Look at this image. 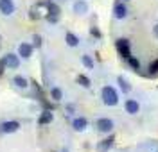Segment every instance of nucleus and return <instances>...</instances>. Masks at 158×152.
Masks as SVG:
<instances>
[{
	"label": "nucleus",
	"instance_id": "f257e3e1",
	"mask_svg": "<svg viewBox=\"0 0 158 152\" xmlns=\"http://www.w3.org/2000/svg\"><path fill=\"white\" fill-rule=\"evenodd\" d=\"M101 99H102V102H104L106 106H117L118 104V93H117L115 88L104 86V88L101 90Z\"/></svg>",
	"mask_w": 158,
	"mask_h": 152
},
{
	"label": "nucleus",
	"instance_id": "f03ea898",
	"mask_svg": "<svg viewBox=\"0 0 158 152\" xmlns=\"http://www.w3.org/2000/svg\"><path fill=\"white\" fill-rule=\"evenodd\" d=\"M115 47H117V52L122 56V57H126L128 59L129 56H131V45H129V41L126 38H120V40L115 41Z\"/></svg>",
	"mask_w": 158,
	"mask_h": 152
},
{
	"label": "nucleus",
	"instance_id": "7ed1b4c3",
	"mask_svg": "<svg viewBox=\"0 0 158 152\" xmlns=\"http://www.w3.org/2000/svg\"><path fill=\"white\" fill-rule=\"evenodd\" d=\"M18 129H20V122H16V120H7V122H4V123L0 125V132H4V134L16 132Z\"/></svg>",
	"mask_w": 158,
	"mask_h": 152
},
{
	"label": "nucleus",
	"instance_id": "20e7f679",
	"mask_svg": "<svg viewBox=\"0 0 158 152\" xmlns=\"http://www.w3.org/2000/svg\"><path fill=\"white\" fill-rule=\"evenodd\" d=\"M95 127H97V131L101 132H111L113 131V122L110 120V118H99L97 122H95Z\"/></svg>",
	"mask_w": 158,
	"mask_h": 152
},
{
	"label": "nucleus",
	"instance_id": "39448f33",
	"mask_svg": "<svg viewBox=\"0 0 158 152\" xmlns=\"http://www.w3.org/2000/svg\"><path fill=\"white\" fill-rule=\"evenodd\" d=\"M47 6H49V14H47V20H49L50 23H56V21L59 20V14H61V11H59V6L52 4V2H49Z\"/></svg>",
	"mask_w": 158,
	"mask_h": 152
},
{
	"label": "nucleus",
	"instance_id": "423d86ee",
	"mask_svg": "<svg viewBox=\"0 0 158 152\" xmlns=\"http://www.w3.org/2000/svg\"><path fill=\"white\" fill-rule=\"evenodd\" d=\"M126 14H128V7L124 6V2H115V6H113V16L117 20H122V18H126Z\"/></svg>",
	"mask_w": 158,
	"mask_h": 152
},
{
	"label": "nucleus",
	"instance_id": "0eeeda50",
	"mask_svg": "<svg viewBox=\"0 0 158 152\" xmlns=\"http://www.w3.org/2000/svg\"><path fill=\"white\" fill-rule=\"evenodd\" d=\"M0 11H2V14L11 16L15 13V2L13 0H0Z\"/></svg>",
	"mask_w": 158,
	"mask_h": 152
},
{
	"label": "nucleus",
	"instance_id": "6e6552de",
	"mask_svg": "<svg viewBox=\"0 0 158 152\" xmlns=\"http://www.w3.org/2000/svg\"><path fill=\"white\" fill-rule=\"evenodd\" d=\"M4 61H6V66L7 68H13V70H16L20 66V59L16 54H6L4 56Z\"/></svg>",
	"mask_w": 158,
	"mask_h": 152
},
{
	"label": "nucleus",
	"instance_id": "1a4fd4ad",
	"mask_svg": "<svg viewBox=\"0 0 158 152\" xmlns=\"http://www.w3.org/2000/svg\"><path fill=\"white\" fill-rule=\"evenodd\" d=\"M72 127H74V131H85L86 127H88V120L86 118H83V116H77V118H74V122H72Z\"/></svg>",
	"mask_w": 158,
	"mask_h": 152
},
{
	"label": "nucleus",
	"instance_id": "9d476101",
	"mask_svg": "<svg viewBox=\"0 0 158 152\" xmlns=\"http://www.w3.org/2000/svg\"><path fill=\"white\" fill-rule=\"evenodd\" d=\"M113 142H115V136H108V138H104L102 142H99L95 149H97V152H106L110 147L113 145Z\"/></svg>",
	"mask_w": 158,
	"mask_h": 152
},
{
	"label": "nucleus",
	"instance_id": "9b49d317",
	"mask_svg": "<svg viewBox=\"0 0 158 152\" xmlns=\"http://www.w3.org/2000/svg\"><path fill=\"white\" fill-rule=\"evenodd\" d=\"M18 56L23 57V59L31 57V56H32V45H31V43H22L18 47Z\"/></svg>",
	"mask_w": 158,
	"mask_h": 152
},
{
	"label": "nucleus",
	"instance_id": "f8f14e48",
	"mask_svg": "<svg viewBox=\"0 0 158 152\" xmlns=\"http://www.w3.org/2000/svg\"><path fill=\"white\" fill-rule=\"evenodd\" d=\"M124 107H126V111H128L129 115H137L138 109H140L138 102L133 100V99H128V100H126V104H124Z\"/></svg>",
	"mask_w": 158,
	"mask_h": 152
},
{
	"label": "nucleus",
	"instance_id": "ddd939ff",
	"mask_svg": "<svg viewBox=\"0 0 158 152\" xmlns=\"http://www.w3.org/2000/svg\"><path fill=\"white\" fill-rule=\"evenodd\" d=\"M13 84H15L16 88H20V90H25V88L29 86V81H27L23 75H16V77H13Z\"/></svg>",
	"mask_w": 158,
	"mask_h": 152
},
{
	"label": "nucleus",
	"instance_id": "4468645a",
	"mask_svg": "<svg viewBox=\"0 0 158 152\" xmlns=\"http://www.w3.org/2000/svg\"><path fill=\"white\" fill-rule=\"evenodd\" d=\"M52 120H54V115H52L50 111H43L41 115H40L38 123H40V125H45V123H50Z\"/></svg>",
	"mask_w": 158,
	"mask_h": 152
},
{
	"label": "nucleus",
	"instance_id": "2eb2a0df",
	"mask_svg": "<svg viewBox=\"0 0 158 152\" xmlns=\"http://www.w3.org/2000/svg\"><path fill=\"white\" fill-rule=\"evenodd\" d=\"M74 13H77V14H85V13H88V6H86V2L77 0V2L74 4Z\"/></svg>",
	"mask_w": 158,
	"mask_h": 152
},
{
	"label": "nucleus",
	"instance_id": "dca6fc26",
	"mask_svg": "<svg viewBox=\"0 0 158 152\" xmlns=\"http://www.w3.org/2000/svg\"><path fill=\"white\" fill-rule=\"evenodd\" d=\"M65 41H67V45H69V47H77V45H79V38L76 36V34H72V32H67Z\"/></svg>",
	"mask_w": 158,
	"mask_h": 152
},
{
	"label": "nucleus",
	"instance_id": "f3484780",
	"mask_svg": "<svg viewBox=\"0 0 158 152\" xmlns=\"http://www.w3.org/2000/svg\"><path fill=\"white\" fill-rule=\"evenodd\" d=\"M50 97H52V100L59 102L63 99V91L59 90V88H52V90H50Z\"/></svg>",
	"mask_w": 158,
	"mask_h": 152
},
{
	"label": "nucleus",
	"instance_id": "a211bd4d",
	"mask_svg": "<svg viewBox=\"0 0 158 152\" xmlns=\"http://www.w3.org/2000/svg\"><path fill=\"white\" fill-rule=\"evenodd\" d=\"M77 84H81L83 88H90V79L86 77V75H77Z\"/></svg>",
	"mask_w": 158,
	"mask_h": 152
},
{
	"label": "nucleus",
	"instance_id": "6ab92c4d",
	"mask_svg": "<svg viewBox=\"0 0 158 152\" xmlns=\"http://www.w3.org/2000/svg\"><path fill=\"white\" fill-rule=\"evenodd\" d=\"M117 81H118V84H120V90L124 91V93H128V91L131 90V86H129V84H128V81H126L124 77H118Z\"/></svg>",
	"mask_w": 158,
	"mask_h": 152
},
{
	"label": "nucleus",
	"instance_id": "aec40b11",
	"mask_svg": "<svg viewBox=\"0 0 158 152\" xmlns=\"http://www.w3.org/2000/svg\"><path fill=\"white\" fill-rule=\"evenodd\" d=\"M149 75H151V77L158 75V59H155L151 64H149Z\"/></svg>",
	"mask_w": 158,
	"mask_h": 152
},
{
	"label": "nucleus",
	"instance_id": "412c9836",
	"mask_svg": "<svg viewBox=\"0 0 158 152\" xmlns=\"http://www.w3.org/2000/svg\"><path fill=\"white\" fill-rule=\"evenodd\" d=\"M81 61H83V64H85L88 70H92V68H94V61H92V57H90V56H83V57H81Z\"/></svg>",
	"mask_w": 158,
	"mask_h": 152
},
{
	"label": "nucleus",
	"instance_id": "4be33fe9",
	"mask_svg": "<svg viewBox=\"0 0 158 152\" xmlns=\"http://www.w3.org/2000/svg\"><path fill=\"white\" fill-rule=\"evenodd\" d=\"M128 63H129V66H131L133 70H138V68H140L138 59H137V57H133V56H129V57H128Z\"/></svg>",
	"mask_w": 158,
	"mask_h": 152
},
{
	"label": "nucleus",
	"instance_id": "5701e85b",
	"mask_svg": "<svg viewBox=\"0 0 158 152\" xmlns=\"http://www.w3.org/2000/svg\"><path fill=\"white\" fill-rule=\"evenodd\" d=\"M6 68H7V66H6V61H4V57H2V59H0V77L4 75V72H6Z\"/></svg>",
	"mask_w": 158,
	"mask_h": 152
},
{
	"label": "nucleus",
	"instance_id": "b1692460",
	"mask_svg": "<svg viewBox=\"0 0 158 152\" xmlns=\"http://www.w3.org/2000/svg\"><path fill=\"white\" fill-rule=\"evenodd\" d=\"M92 36H95V38H101V32H99V29L92 27Z\"/></svg>",
	"mask_w": 158,
	"mask_h": 152
},
{
	"label": "nucleus",
	"instance_id": "393cba45",
	"mask_svg": "<svg viewBox=\"0 0 158 152\" xmlns=\"http://www.w3.org/2000/svg\"><path fill=\"white\" fill-rule=\"evenodd\" d=\"M34 45H36V47L41 45V38H40V36H34Z\"/></svg>",
	"mask_w": 158,
	"mask_h": 152
},
{
	"label": "nucleus",
	"instance_id": "a878e982",
	"mask_svg": "<svg viewBox=\"0 0 158 152\" xmlns=\"http://www.w3.org/2000/svg\"><path fill=\"white\" fill-rule=\"evenodd\" d=\"M72 111H74V106H67V113H69V115H72Z\"/></svg>",
	"mask_w": 158,
	"mask_h": 152
},
{
	"label": "nucleus",
	"instance_id": "bb28decb",
	"mask_svg": "<svg viewBox=\"0 0 158 152\" xmlns=\"http://www.w3.org/2000/svg\"><path fill=\"white\" fill-rule=\"evenodd\" d=\"M153 32H155V36L158 38V25H155V29H153Z\"/></svg>",
	"mask_w": 158,
	"mask_h": 152
},
{
	"label": "nucleus",
	"instance_id": "cd10ccee",
	"mask_svg": "<svg viewBox=\"0 0 158 152\" xmlns=\"http://www.w3.org/2000/svg\"><path fill=\"white\" fill-rule=\"evenodd\" d=\"M124 2H128V0H124Z\"/></svg>",
	"mask_w": 158,
	"mask_h": 152
}]
</instances>
